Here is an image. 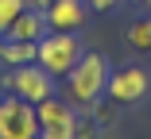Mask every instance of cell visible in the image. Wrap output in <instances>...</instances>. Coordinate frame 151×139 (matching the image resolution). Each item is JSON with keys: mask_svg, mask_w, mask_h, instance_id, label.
Wrapping results in <instances>:
<instances>
[{"mask_svg": "<svg viewBox=\"0 0 151 139\" xmlns=\"http://www.w3.org/2000/svg\"><path fill=\"white\" fill-rule=\"evenodd\" d=\"M109 62H105V54H97V50H85L81 58L74 62V70L66 73V89H70V97L78 101V104H85L89 112H93V104L105 97V89H109Z\"/></svg>", "mask_w": 151, "mask_h": 139, "instance_id": "obj_1", "label": "cell"}, {"mask_svg": "<svg viewBox=\"0 0 151 139\" xmlns=\"http://www.w3.org/2000/svg\"><path fill=\"white\" fill-rule=\"evenodd\" d=\"M81 54H85V46H81V39H78V31H47V35L39 39L35 62H39L47 73H54V77H66Z\"/></svg>", "mask_w": 151, "mask_h": 139, "instance_id": "obj_2", "label": "cell"}, {"mask_svg": "<svg viewBox=\"0 0 151 139\" xmlns=\"http://www.w3.org/2000/svg\"><path fill=\"white\" fill-rule=\"evenodd\" d=\"M0 139H39V112L23 97H0Z\"/></svg>", "mask_w": 151, "mask_h": 139, "instance_id": "obj_3", "label": "cell"}, {"mask_svg": "<svg viewBox=\"0 0 151 139\" xmlns=\"http://www.w3.org/2000/svg\"><path fill=\"white\" fill-rule=\"evenodd\" d=\"M4 85H8L16 97H23V101L39 104V101L54 97V73H47L39 62H23V66H12V70H8Z\"/></svg>", "mask_w": 151, "mask_h": 139, "instance_id": "obj_4", "label": "cell"}, {"mask_svg": "<svg viewBox=\"0 0 151 139\" xmlns=\"http://www.w3.org/2000/svg\"><path fill=\"white\" fill-rule=\"evenodd\" d=\"M116 104H139L143 97H151V70L143 66H124L109 73V89H105Z\"/></svg>", "mask_w": 151, "mask_h": 139, "instance_id": "obj_5", "label": "cell"}, {"mask_svg": "<svg viewBox=\"0 0 151 139\" xmlns=\"http://www.w3.org/2000/svg\"><path fill=\"white\" fill-rule=\"evenodd\" d=\"M89 19V0H54L47 8L50 31H81Z\"/></svg>", "mask_w": 151, "mask_h": 139, "instance_id": "obj_6", "label": "cell"}, {"mask_svg": "<svg viewBox=\"0 0 151 139\" xmlns=\"http://www.w3.org/2000/svg\"><path fill=\"white\" fill-rule=\"evenodd\" d=\"M50 31V23H47V12L43 8H27V12H19L16 16V23L8 27V39H19V43H39L43 35Z\"/></svg>", "mask_w": 151, "mask_h": 139, "instance_id": "obj_7", "label": "cell"}, {"mask_svg": "<svg viewBox=\"0 0 151 139\" xmlns=\"http://www.w3.org/2000/svg\"><path fill=\"white\" fill-rule=\"evenodd\" d=\"M39 54V43H19V39H0V58H4L8 66H23V62H35Z\"/></svg>", "mask_w": 151, "mask_h": 139, "instance_id": "obj_8", "label": "cell"}, {"mask_svg": "<svg viewBox=\"0 0 151 139\" xmlns=\"http://www.w3.org/2000/svg\"><path fill=\"white\" fill-rule=\"evenodd\" d=\"M128 43L136 50H151V16H139L128 23Z\"/></svg>", "mask_w": 151, "mask_h": 139, "instance_id": "obj_9", "label": "cell"}, {"mask_svg": "<svg viewBox=\"0 0 151 139\" xmlns=\"http://www.w3.org/2000/svg\"><path fill=\"white\" fill-rule=\"evenodd\" d=\"M27 8H31V0H0V35H4L8 27L16 23V16L27 12Z\"/></svg>", "mask_w": 151, "mask_h": 139, "instance_id": "obj_10", "label": "cell"}, {"mask_svg": "<svg viewBox=\"0 0 151 139\" xmlns=\"http://www.w3.org/2000/svg\"><path fill=\"white\" fill-rule=\"evenodd\" d=\"M39 139H78V120L47 124V128H39Z\"/></svg>", "mask_w": 151, "mask_h": 139, "instance_id": "obj_11", "label": "cell"}, {"mask_svg": "<svg viewBox=\"0 0 151 139\" xmlns=\"http://www.w3.org/2000/svg\"><path fill=\"white\" fill-rule=\"evenodd\" d=\"M120 4V0H89V8H93V12H112Z\"/></svg>", "mask_w": 151, "mask_h": 139, "instance_id": "obj_12", "label": "cell"}, {"mask_svg": "<svg viewBox=\"0 0 151 139\" xmlns=\"http://www.w3.org/2000/svg\"><path fill=\"white\" fill-rule=\"evenodd\" d=\"M78 139H93V120H78Z\"/></svg>", "mask_w": 151, "mask_h": 139, "instance_id": "obj_13", "label": "cell"}, {"mask_svg": "<svg viewBox=\"0 0 151 139\" xmlns=\"http://www.w3.org/2000/svg\"><path fill=\"white\" fill-rule=\"evenodd\" d=\"M50 4H54V0H31V8H43V12H47Z\"/></svg>", "mask_w": 151, "mask_h": 139, "instance_id": "obj_14", "label": "cell"}, {"mask_svg": "<svg viewBox=\"0 0 151 139\" xmlns=\"http://www.w3.org/2000/svg\"><path fill=\"white\" fill-rule=\"evenodd\" d=\"M139 4H143V8H151V0H139Z\"/></svg>", "mask_w": 151, "mask_h": 139, "instance_id": "obj_15", "label": "cell"}]
</instances>
